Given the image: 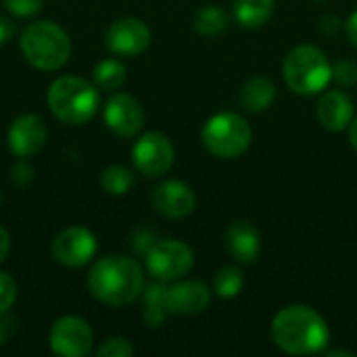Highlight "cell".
I'll return each mask as SVG.
<instances>
[{"label":"cell","instance_id":"6da1fadb","mask_svg":"<svg viewBox=\"0 0 357 357\" xmlns=\"http://www.w3.org/2000/svg\"><path fill=\"white\" fill-rule=\"evenodd\" d=\"M331 331L310 305H287L272 320V341L289 356H312L326 349Z\"/></svg>","mask_w":357,"mask_h":357},{"label":"cell","instance_id":"7a4b0ae2","mask_svg":"<svg viewBox=\"0 0 357 357\" xmlns=\"http://www.w3.org/2000/svg\"><path fill=\"white\" fill-rule=\"evenodd\" d=\"M88 291L102 305L126 307L144 291L142 268L128 255L100 257L88 274Z\"/></svg>","mask_w":357,"mask_h":357},{"label":"cell","instance_id":"3957f363","mask_svg":"<svg viewBox=\"0 0 357 357\" xmlns=\"http://www.w3.org/2000/svg\"><path fill=\"white\" fill-rule=\"evenodd\" d=\"M48 107L52 115L69 126L88 123L100 105V94L94 84L77 75L56 77L46 92Z\"/></svg>","mask_w":357,"mask_h":357},{"label":"cell","instance_id":"277c9868","mask_svg":"<svg viewBox=\"0 0 357 357\" xmlns=\"http://www.w3.org/2000/svg\"><path fill=\"white\" fill-rule=\"evenodd\" d=\"M23 59L40 71H56L71 56L69 33L54 21H33L19 38Z\"/></svg>","mask_w":357,"mask_h":357},{"label":"cell","instance_id":"5b68a950","mask_svg":"<svg viewBox=\"0 0 357 357\" xmlns=\"http://www.w3.org/2000/svg\"><path fill=\"white\" fill-rule=\"evenodd\" d=\"M282 77L295 94L316 96L333 82V65L318 46L299 44L284 56Z\"/></svg>","mask_w":357,"mask_h":357},{"label":"cell","instance_id":"8992f818","mask_svg":"<svg viewBox=\"0 0 357 357\" xmlns=\"http://www.w3.org/2000/svg\"><path fill=\"white\" fill-rule=\"evenodd\" d=\"M253 138V130L245 117L238 113L226 111L218 113L203 126L201 140L203 146L218 159H236L241 157Z\"/></svg>","mask_w":357,"mask_h":357},{"label":"cell","instance_id":"52a82bcc","mask_svg":"<svg viewBox=\"0 0 357 357\" xmlns=\"http://www.w3.org/2000/svg\"><path fill=\"white\" fill-rule=\"evenodd\" d=\"M144 261L153 278L161 282H174L192 270L195 253L186 243L176 238H165V241H157L149 249Z\"/></svg>","mask_w":357,"mask_h":357},{"label":"cell","instance_id":"ba28073f","mask_svg":"<svg viewBox=\"0 0 357 357\" xmlns=\"http://www.w3.org/2000/svg\"><path fill=\"white\" fill-rule=\"evenodd\" d=\"M50 351L59 357H86L94 349V333L79 316H61L48 333Z\"/></svg>","mask_w":357,"mask_h":357},{"label":"cell","instance_id":"9c48e42d","mask_svg":"<svg viewBox=\"0 0 357 357\" xmlns=\"http://www.w3.org/2000/svg\"><path fill=\"white\" fill-rule=\"evenodd\" d=\"M174 159H176L174 144L161 132H146L132 146L134 167L146 178H159L167 174L174 165Z\"/></svg>","mask_w":357,"mask_h":357},{"label":"cell","instance_id":"30bf717a","mask_svg":"<svg viewBox=\"0 0 357 357\" xmlns=\"http://www.w3.org/2000/svg\"><path fill=\"white\" fill-rule=\"evenodd\" d=\"M98 241L86 226H69L52 241V257L65 268H82L96 255Z\"/></svg>","mask_w":357,"mask_h":357},{"label":"cell","instance_id":"8fae6325","mask_svg":"<svg viewBox=\"0 0 357 357\" xmlns=\"http://www.w3.org/2000/svg\"><path fill=\"white\" fill-rule=\"evenodd\" d=\"M105 44L117 56H138L151 44V29L142 19L123 17L109 25Z\"/></svg>","mask_w":357,"mask_h":357},{"label":"cell","instance_id":"7c38bea8","mask_svg":"<svg viewBox=\"0 0 357 357\" xmlns=\"http://www.w3.org/2000/svg\"><path fill=\"white\" fill-rule=\"evenodd\" d=\"M102 117H105L107 128L121 138L136 136L144 126L142 105L132 94H126V92H115L107 100Z\"/></svg>","mask_w":357,"mask_h":357},{"label":"cell","instance_id":"4fadbf2b","mask_svg":"<svg viewBox=\"0 0 357 357\" xmlns=\"http://www.w3.org/2000/svg\"><path fill=\"white\" fill-rule=\"evenodd\" d=\"M48 138V128L46 121L36 115V113H25L21 117H17L6 134V142L8 149L15 157L19 159H27L38 155Z\"/></svg>","mask_w":357,"mask_h":357},{"label":"cell","instance_id":"5bb4252c","mask_svg":"<svg viewBox=\"0 0 357 357\" xmlns=\"http://www.w3.org/2000/svg\"><path fill=\"white\" fill-rule=\"evenodd\" d=\"M153 207L172 220H182L195 211L197 197L195 190L182 180H165L153 190Z\"/></svg>","mask_w":357,"mask_h":357},{"label":"cell","instance_id":"9a60e30c","mask_svg":"<svg viewBox=\"0 0 357 357\" xmlns=\"http://www.w3.org/2000/svg\"><path fill=\"white\" fill-rule=\"evenodd\" d=\"M165 303H167V314L197 316L211 305V291L201 280H182L167 287Z\"/></svg>","mask_w":357,"mask_h":357},{"label":"cell","instance_id":"2e32d148","mask_svg":"<svg viewBox=\"0 0 357 357\" xmlns=\"http://www.w3.org/2000/svg\"><path fill=\"white\" fill-rule=\"evenodd\" d=\"M318 121L331 132H343L356 117V107L345 90H328L320 96L316 109Z\"/></svg>","mask_w":357,"mask_h":357},{"label":"cell","instance_id":"e0dca14e","mask_svg":"<svg viewBox=\"0 0 357 357\" xmlns=\"http://www.w3.org/2000/svg\"><path fill=\"white\" fill-rule=\"evenodd\" d=\"M226 249L232 255V259L241 264H253L261 251L259 230L247 220L232 222L226 230Z\"/></svg>","mask_w":357,"mask_h":357},{"label":"cell","instance_id":"ac0fdd59","mask_svg":"<svg viewBox=\"0 0 357 357\" xmlns=\"http://www.w3.org/2000/svg\"><path fill=\"white\" fill-rule=\"evenodd\" d=\"M238 98L247 113H261L274 102L276 84L266 75H253L243 84Z\"/></svg>","mask_w":357,"mask_h":357},{"label":"cell","instance_id":"d6986e66","mask_svg":"<svg viewBox=\"0 0 357 357\" xmlns=\"http://www.w3.org/2000/svg\"><path fill=\"white\" fill-rule=\"evenodd\" d=\"M234 19L247 29H259L274 17L276 0H234Z\"/></svg>","mask_w":357,"mask_h":357},{"label":"cell","instance_id":"ffe728a7","mask_svg":"<svg viewBox=\"0 0 357 357\" xmlns=\"http://www.w3.org/2000/svg\"><path fill=\"white\" fill-rule=\"evenodd\" d=\"M165 295H167V287L161 280L155 282V284H149L142 291V299H144L142 318H144V324L149 328H159L165 322V316H167Z\"/></svg>","mask_w":357,"mask_h":357},{"label":"cell","instance_id":"44dd1931","mask_svg":"<svg viewBox=\"0 0 357 357\" xmlns=\"http://www.w3.org/2000/svg\"><path fill=\"white\" fill-rule=\"evenodd\" d=\"M126 77H128V69L119 59H105V61L96 63L94 71H92L94 86L98 90H107V92L119 90L123 86Z\"/></svg>","mask_w":357,"mask_h":357},{"label":"cell","instance_id":"7402d4cb","mask_svg":"<svg viewBox=\"0 0 357 357\" xmlns=\"http://www.w3.org/2000/svg\"><path fill=\"white\" fill-rule=\"evenodd\" d=\"M228 23H230L228 13L218 4H207L195 15V29H197V33H201L205 38L224 33L228 29Z\"/></svg>","mask_w":357,"mask_h":357},{"label":"cell","instance_id":"603a6c76","mask_svg":"<svg viewBox=\"0 0 357 357\" xmlns=\"http://www.w3.org/2000/svg\"><path fill=\"white\" fill-rule=\"evenodd\" d=\"M134 174L126 165H109L100 174V186L111 197H123L134 188Z\"/></svg>","mask_w":357,"mask_h":357},{"label":"cell","instance_id":"cb8c5ba5","mask_svg":"<svg viewBox=\"0 0 357 357\" xmlns=\"http://www.w3.org/2000/svg\"><path fill=\"white\" fill-rule=\"evenodd\" d=\"M243 287H245V278H243V272L236 266H224L213 276V293L220 299L238 297Z\"/></svg>","mask_w":357,"mask_h":357},{"label":"cell","instance_id":"d4e9b609","mask_svg":"<svg viewBox=\"0 0 357 357\" xmlns=\"http://www.w3.org/2000/svg\"><path fill=\"white\" fill-rule=\"evenodd\" d=\"M98 357H130L134 356V345L126 339V337H111L107 339L98 349Z\"/></svg>","mask_w":357,"mask_h":357},{"label":"cell","instance_id":"484cf974","mask_svg":"<svg viewBox=\"0 0 357 357\" xmlns=\"http://www.w3.org/2000/svg\"><path fill=\"white\" fill-rule=\"evenodd\" d=\"M333 82H337L343 88H351L357 84V63L356 61H337L333 65Z\"/></svg>","mask_w":357,"mask_h":357},{"label":"cell","instance_id":"4316f807","mask_svg":"<svg viewBox=\"0 0 357 357\" xmlns=\"http://www.w3.org/2000/svg\"><path fill=\"white\" fill-rule=\"evenodd\" d=\"M17 301V282L8 272H0V316H4Z\"/></svg>","mask_w":357,"mask_h":357},{"label":"cell","instance_id":"83f0119b","mask_svg":"<svg viewBox=\"0 0 357 357\" xmlns=\"http://www.w3.org/2000/svg\"><path fill=\"white\" fill-rule=\"evenodd\" d=\"M2 2H4V6H6V10L10 15L21 17V19L33 17L44 4V0H2Z\"/></svg>","mask_w":357,"mask_h":357},{"label":"cell","instance_id":"f1b7e54d","mask_svg":"<svg viewBox=\"0 0 357 357\" xmlns=\"http://www.w3.org/2000/svg\"><path fill=\"white\" fill-rule=\"evenodd\" d=\"M31 180H33V167H31L27 161L19 159V161L10 167V182H13L15 186L25 188L27 184H31Z\"/></svg>","mask_w":357,"mask_h":357},{"label":"cell","instance_id":"f546056e","mask_svg":"<svg viewBox=\"0 0 357 357\" xmlns=\"http://www.w3.org/2000/svg\"><path fill=\"white\" fill-rule=\"evenodd\" d=\"M155 243H157L155 236H153L151 232H146V230H140V232L134 236V249H136L138 253H142V255H146L149 249H151Z\"/></svg>","mask_w":357,"mask_h":357},{"label":"cell","instance_id":"4dcf8cb0","mask_svg":"<svg viewBox=\"0 0 357 357\" xmlns=\"http://www.w3.org/2000/svg\"><path fill=\"white\" fill-rule=\"evenodd\" d=\"M13 36H15V23H13V19L0 15V46H4Z\"/></svg>","mask_w":357,"mask_h":357},{"label":"cell","instance_id":"1f68e13d","mask_svg":"<svg viewBox=\"0 0 357 357\" xmlns=\"http://www.w3.org/2000/svg\"><path fill=\"white\" fill-rule=\"evenodd\" d=\"M345 33H347L349 42L357 48V10H354V13L347 17V21H345Z\"/></svg>","mask_w":357,"mask_h":357},{"label":"cell","instance_id":"d6a6232c","mask_svg":"<svg viewBox=\"0 0 357 357\" xmlns=\"http://www.w3.org/2000/svg\"><path fill=\"white\" fill-rule=\"evenodd\" d=\"M10 253V234L4 226H0V264L8 257Z\"/></svg>","mask_w":357,"mask_h":357},{"label":"cell","instance_id":"836d02e7","mask_svg":"<svg viewBox=\"0 0 357 357\" xmlns=\"http://www.w3.org/2000/svg\"><path fill=\"white\" fill-rule=\"evenodd\" d=\"M349 142H351V146L357 151V115L354 117L351 126H349Z\"/></svg>","mask_w":357,"mask_h":357},{"label":"cell","instance_id":"e575fe53","mask_svg":"<svg viewBox=\"0 0 357 357\" xmlns=\"http://www.w3.org/2000/svg\"><path fill=\"white\" fill-rule=\"evenodd\" d=\"M6 339H8V324L2 320V316H0V347L6 343Z\"/></svg>","mask_w":357,"mask_h":357},{"label":"cell","instance_id":"d590c367","mask_svg":"<svg viewBox=\"0 0 357 357\" xmlns=\"http://www.w3.org/2000/svg\"><path fill=\"white\" fill-rule=\"evenodd\" d=\"M0 201H2V192H0Z\"/></svg>","mask_w":357,"mask_h":357}]
</instances>
